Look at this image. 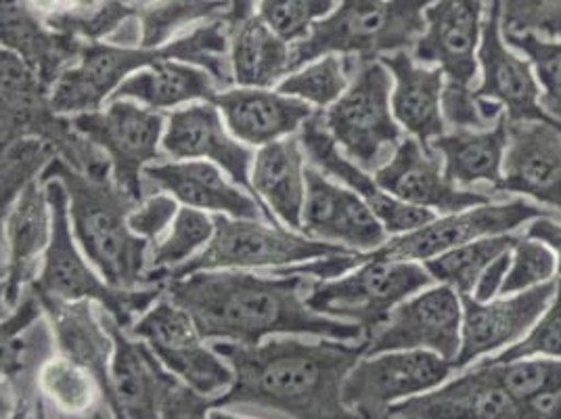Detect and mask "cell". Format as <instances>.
<instances>
[{
    "instance_id": "6da1fadb",
    "label": "cell",
    "mask_w": 561,
    "mask_h": 419,
    "mask_svg": "<svg viewBox=\"0 0 561 419\" xmlns=\"http://www.w3.org/2000/svg\"><path fill=\"white\" fill-rule=\"evenodd\" d=\"M211 349L234 372L233 386L214 398L216 409H256L283 418H356L342 403V386L365 356L367 340L305 342L287 333L252 347L218 340Z\"/></svg>"
},
{
    "instance_id": "7a4b0ae2",
    "label": "cell",
    "mask_w": 561,
    "mask_h": 419,
    "mask_svg": "<svg viewBox=\"0 0 561 419\" xmlns=\"http://www.w3.org/2000/svg\"><path fill=\"white\" fill-rule=\"evenodd\" d=\"M277 278V275H273ZM252 275L241 271H197L168 281L165 296L193 317L204 340L260 344L266 336L300 333L344 342H363L358 324L312 310L306 294L312 278Z\"/></svg>"
},
{
    "instance_id": "3957f363",
    "label": "cell",
    "mask_w": 561,
    "mask_h": 419,
    "mask_svg": "<svg viewBox=\"0 0 561 419\" xmlns=\"http://www.w3.org/2000/svg\"><path fill=\"white\" fill-rule=\"evenodd\" d=\"M231 36L233 25L220 15L164 47L135 48L103 45L96 41L84 43L78 66L64 71L50 87V103L59 114L96 112L128 76L164 59H179L197 66L208 71L218 87L229 89L234 82Z\"/></svg>"
},
{
    "instance_id": "277c9868",
    "label": "cell",
    "mask_w": 561,
    "mask_h": 419,
    "mask_svg": "<svg viewBox=\"0 0 561 419\" xmlns=\"http://www.w3.org/2000/svg\"><path fill=\"white\" fill-rule=\"evenodd\" d=\"M48 179H59L68 189L73 237L105 281L119 290L145 285L149 241L128 225L139 202L119 189L114 177H91L59 156L48 163L41 183Z\"/></svg>"
},
{
    "instance_id": "5b68a950",
    "label": "cell",
    "mask_w": 561,
    "mask_h": 419,
    "mask_svg": "<svg viewBox=\"0 0 561 419\" xmlns=\"http://www.w3.org/2000/svg\"><path fill=\"white\" fill-rule=\"evenodd\" d=\"M434 0H342L310 34L291 47L289 71L323 55L383 57L411 50L425 32V9Z\"/></svg>"
},
{
    "instance_id": "8992f818",
    "label": "cell",
    "mask_w": 561,
    "mask_h": 419,
    "mask_svg": "<svg viewBox=\"0 0 561 419\" xmlns=\"http://www.w3.org/2000/svg\"><path fill=\"white\" fill-rule=\"evenodd\" d=\"M47 189L53 231L50 244L43 257L38 278L27 287L36 294H48L61 301H93L103 306L119 326H133L151 304L165 294L164 283L149 285L147 290H119L101 281L80 257L70 231V197L59 179L43 183Z\"/></svg>"
},
{
    "instance_id": "52a82bcc",
    "label": "cell",
    "mask_w": 561,
    "mask_h": 419,
    "mask_svg": "<svg viewBox=\"0 0 561 419\" xmlns=\"http://www.w3.org/2000/svg\"><path fill=\"white\" fill-rule=\"evenodd\" d=\"M101 321L114 338L112 390L116 418H204L214 409V398L195 393L170 372L145 340H133L103 306Z\"/></svg>"
},
{
    "instance_id": "ba28073f",
    "label": "cell",
    "mask_w": 561,
    "mask_h": 419,
    "mask_svg": "<svg viewBox=\"0 0 561 419\" xmlns=\"http://www.w3.org/2000/svg\"><path fill=\"white\" fill-rule=\"evenodd\" d=\"M61 116L41 76L18 53L2 48V145L24 137L47 140L76 170L110 177V158Z\"/></svg>"
},
{
    "instance_id": "9c48e42d",
    "label": "cell",
    "mask_w": 561,
    "mask_h": 419,
    "mask_svg": "<svg viewBox=\"0 0 561 419\" xmlns=\"http://www.w3.org/2000/svg\"><path fill=\"white\" fill-rule=\"evenodd\" d=\"M432 281L436 280L425 264L369 257L365 252L363 264L346 278L312 281L306 304L321 315L358 324L365 331V340H371L397 304L430 287Z\"/></svg>"
},
{
    "instance_id": "30bf717a",
    "label": "cell",
    "mask_w": 561,
    "mask_h": 419,
    "mask_svg": "<svg viewBox=\"0 0 561 419\" xmlns=\"http://www.w3.org/2000/svg\"><path fill=\"white\" fill-rule=\"evenodd\" d=\"M392 71L381 59L352 55L351 87L331 105L325 124L363 170H379L402 140L392 110Z\"/></svg>"
},
{
    "instance_id": "8fae6325",
    "label": "cell",
    "mask_w": 561,
    "mask_h": 419,
    "mask_svg": "<svg viewBox=\"0 0 561 419\" xmlns=\"http://www.w3.org/2000/svg\"><path fill=\"white\" fill-rule=\"evenodd\" d=\"M214 235L206 248L185 264L168 271L165 281L183 280L197 271L218 269H260L287 267L314 258L348 254L346 246L283 231L277 225L266 227L256 218H233L214 214Z\"/></svg>"
},
{
    "instance_id": "7c38bea8",
    "label": "cell",
    "mask_w": 561,
    "mask_h": 419,
    "mask_svg": "<svg viewBox=\"0 0 561 419\" xmlns=\"http://www.w3.org/2000/svg\"><path fill=\"white\" fill-rule=\"evenodd\" d=\"M450 372L453 361L434 350L379 352L360 359L348 372L342 403L356 418H388L392 405L443 386Z\"/></svg>"
},
{
    "instance_id": "4fadbf2b",
    "label": "cell",
    "mask_w": 561,
    "mask_h": 419,
    "mask_svg": "<svg viewBox=\"0 0 561 419\" xmlns=\"http://www.w3.org/2000/svg\"><path fill=\"white\" fill-rule=\"evenodd\" d=\"M73 128L94 143L112 162V177L135 202H142L145 189L140 172L149 162L164 160L158 145L164 131V116L142 110L135 101L117 99L103 112H84L71 117Z\"/></svg>"
},
{
    "instance_id": "5bb4252c",
    "label": "cell",
    "mask_w": 561,
    "mask_h": 419,
    "mask_svg": "<svg viewBox=\"0 0 561 419\" xmlns=\"http://www.w3.org/2000/svg\"><path fill=\"white\" fill-rule=\"evenodd\" d=\"M540 216H551L549 210L517 197L505 204H482L473 208L453 212L445 218H434L421 229L398 235L386 241L369 257L392 258V260H430L453 248L491 235L514 234L522 225L533 223Z\"/></svg>"
},
{
    "instance_id": "9a60e30c",
    "label": "cell",
    "mask_w": 561,
    "mask_h": 419,
    "mask_svg": "<svg viewBox=\"0 0 561 419\" xmlns=\"http://www.w3.org/2000/svg\"><path fill=\"white\" fill-rule=\"evenodd\" d=\"M463 303L461 294L440 283L411 301L398 304L388 321L367 340L365 356L390 350H434L455 361L461 350Z\"/></svg>"
},
{
    "instance_id": "2e32d148",
    "label": "cell",
    "mask_w": 561,
    "mask_h": 419,
    "mask_svg": "<svg viewBox=\"0 0 561 419\" xmlns=\"http://www.w3.org/2000/svg\"><path fill=\"white\" fill-rule=\"evenodd\" d=\"M556 292L558 281L553 280L526 292L492 298L489 303H480L471 294H461L463 326L461 350L453 361L455 370H466L482 356L519 342L537 324Z\"/></svg>"
},
{
    "instance_id": "e0dca14e",
    "label": "cell",
    "mask_w": 561,
    "mask_h": 419,
    "mask_svg": "<svg viewBox=\"0 0 561 419\" xmlns=\"http://www.w3.org/2000/svg\"><path fill=\"white\" fill-rule=\"evenodd\" d=\"M388 418L530 419V411L503 386L492 365L476 361L469 372L445 386L392 405Z\"/></svg>"
},
{
    "instance_id": "ac0fdd59",
    "label": "cell",
    "mask_w": 561,
    "mask_h": 419,
    "mask_svg": "<svg viewBox=\"0 0 561 419\" xmlns=\"http://www.w3.org/2000/svg\"><path fill=\"white\" fill-rule=\"evenodd\" d=\"M482 82L473 93L478 99L499 101L512 122H549L556 124L540 105V84L530 61L517 57L505 45L501 24V0H489L482 41L478 47Z\"/></svg>"
},
{
    "instance_id": "d6986e66",
    "label": "cell",
    "mask_w": 561,
    "mask_h": 419,
    "mask_svg": "<svg viewBox=\"0 0 561 419\" xmlns=\"http://www.w3.org/2000/svg\"><path fill=\"white\" fill-rule=\"evenodd\" d=\"M2 306L15 308L38 278V258L45 257L53 216L47 189L41 181L25 186L13 206L2 214Z\"/></svg>"
},
{
    "instance_id": "ffe728a7",
    "label": "cell",
    "mask_w": 561,
    "mask_h": 419,
    "mask_svg": "<svg viewBox=\"0 0 561 419\" xmlns=\"http://www.w3.org/2000/svg\"><path fill=\"white\" fill-rule=\"evenodd\" d=\"M375 181L402 202L445 214L492 202L484 191L459 189L450 183L445 177L443 158L434 149H425L415 137L400 140L392 158L375 172Z\"/></svg>"
},
{
    "instance_id": "44dd1931",
    "label": "cell",
    "mask_w": 561,
    "mask_h": 419,
    "mask_svg": "<svg viewBox=\"0 0 561 419\" xmlns=\"http://www.w3.org/2000/svg\"><path fill=\"white\" fill-rule=\"evenodd\" d=\"M302 231L358 252H374L386 244L388 235L374 210L358 193L333 185L314 163L306 166Z\"/></svg>"
},
{
    "instance_id": "7402d4cb",
    "label": "cell",
    "mask_w": 561,
    "mask_h": 419,
    "mask_svg": "<svg viewBox=\"0 0 561 419\" xmlns=\"http://www.w3.org/2000/svg\"><path fill=\"white\" fill-rule=\"evenodd\" d=\"M302 147L310 163H314L323 174H329L344 185L358 193L367 206L374 210L375 216L381 220L388 234L402 235L421 229L423 225L432 223L436 214L430 208L413 206L402 202L388 191L377 185L374 177L367 174L358 163H352L337 151V140L329 133L323 112H314L302 124Z\"/></svg>"
},
{
    "instance_id": "603a6c76",
    "label": "cell",
    "mask_w": 561,
    "mask_h": 419,
    "mask_svg": "<svg viewBox=\"0 0 561 419\" xmlns=\"http://www.w3.org/2000/svg\"><path fill=\"white\" fill-rule=\"evenodd\" d=\"M494 193H519L561 214V128L549 122H512L503 181Z\"/></svg>"
},
{
    "instance_id": "cb8c5ba5",
    "label": "cell",
    "mask_w": 561,
    "mask_h": 419,
    "mask_svg": "<svg viewBox=\"0 0 561 419\" xmlns=\"http://www.w3.org/2000/svg\"><path fill=\"white\" fill-rule=\"evenodd\" d=\"M482 24V0H434L425 9V32L415 45V59L438 64L448 80L471 84L478 73Z\"/></svg>"
},
{
    "instance_id": "d4e9b609",
    "label": "cell",
    "mask_w": 561,
    "mask_h": 419,
    "mask_svg": "<svg viewBox=\"0 0 561 419\" xmlns=\"http://www.w3.org/2000/svg\"><path fill=\"white\" fill-rule=\"evenodd\" d=\"M162 147L176 160H211L233 179V183L250 193L254 191L250 163L256 156L229 137L211 101L170 114Z\"/></svg>"
},
{
    "instance_id": "484cf974",
    "label": "cell",
    "mask_w": 561,
    "mask_h": 419,
    "mask_svg": "<svg viewBox=\"0 0 561 419\" xmlns=\"http://www.w3.org/2000/svg\"><path fill=\"white\" fill-rule=\"evenodd\" d=\"M145 181L162 189L183 202L185 206L197 210H210L214 214H229L233 218H260L273 220V212L262 202L241 191L239 186L227 183L218 163L168 162L147 163L142 168Z\"/></svg>"
},
{
    "instance_id": "4316f807",
    "label": "cell",
    "mask_w": 561,
    "mask_h": 419,
    "mask_svg": "<svg viewBox=\"0 0 561 419\" xmlns=\"http://www.w3.org/2000/svg\"><path fill=\"white\" fill-rule=\"evenodd\" d=\"M36 294V292H34ZM47 315L50 331L59 354L84 365L96 375L103 386L105 398L114 411V390H112V359L114 338L103 326L101 315L94 313L93 301H61L48 294H36ZM116 418V411H114Z\"/></svg>"
},
{
    "instance_id": "83f0119b",
    "label": "cell",
    "mask_w": 561,
    "mask_h": 419,
    "mask_svg": "<svg viewBox=\"0 0 561 419\" xmlns=\"http://www.w3.org/2000/svg\"><path fill=\"white\" fill-rule=\"evenodd\" d=\"M211 103L222 110L234 139L250 145L291 137L314 114L305 99L250 87L216 94Z\"/></svg>"
},
{
    "instance_id": "f1b7e54d",
    "label": "cell",
    "mask_w": 561,
    "mask_h": 419,
    "mask_svg": "<svg viewBox=\"0 0 561 419\" xmlns=\"http://www.w3.org/2000/svg\"><path fill=\"white\" fill-rule=\"evenodd\" d=\"M381 61L392 71L397 89L392 93V112L400 126H404L425 149H432V140L445 135L443 116L445 70L420 68L409 50L383 55Z\"/></svg>"
},
{
    "instance_id": "f546056e",
    "label": "cell",
    "mask_w": 561,
    "mask_h": 419,
    "mask_svg": "<svg viewBox=\"0 0 561 419\" xmlns=\"http://www.w3.org/2000/svg\"><path fill=\"white\" fill-rule=\"evenodd\" d=\"M2 48L18 53L50 89L73 61H80L84 43L53 32L22 0H2Z\"/></svg>"
},
{
    "instance_id": "4dcf8cb0",
    "label": "cell",
    "mask_w": 561,
    "mask_h": 419,
    "mask_svg": "<svg viewBox=\"0 0 561 419\" xmlns=\"http://www.w3.org/2000/svg\"><path fill=\"white\" fill-rule=\"evenodd\" d=\"M510 145V117H499L489 128H455L450 135L432 140V149L443 158L445 177L455 185H499Z\"/></svg>"
},
{
    "instance_id": "1f68e13d",
    "label": "cell",
    "mask_w": 561,
    "mask_h": 419,
    "mask_svg": "<svg viewBox=\"0 0 561 419\" xmlns=\"http://www.w3.org/2000/svg\"><path fill=\"white\" fill-rule=\"evenodd\" d=\"M252 185L260 200L291 229H302L306 204L305 147L300 137L262 145L254 158Z\"/></svg>"
},
{
    "instance_id": "d6a6232c",
    "label": "cell",
    "mask_w": 561,
    "mask_h": 419,
    "mask_svg": "<svg viewBox=\"0 0 561 419\" xmlns=\"http://www.w3.org/2000/svg\"><path fill=\"white\" fill-rule=\"evenodd\" d=\"M210 73L179 59H164L151 68L128 76L107 103L135 99L151 110H168L188 101H211L216 87Z\"/></svg>"
},
{
    "instance_id": "836d02e7",
    "label": "cell",
    "mask_w": 561,
    "mask_h": 419,
    "mask_svg": "<svg viewBox=\"0 0 561 419\" xmlns=\"http://www.w3.org/2000/svg\"><path fill=\"white\" fill-rule=\"evenodd\" d=\"M231 64L239 87L268 89L291 73V48L260 15H250L233 25Z\"/></svg>"
},
{
    "instance_id": "e575fe53",
    "label": "cell",
    "mask_w": 561,
    "mask_h": 419,
    "mask_svg": "<svg viewBox=\"0 0 561 419\" xmlns=\"http://www.w3.org/2000/svg\"><path fill=\"white\" fill-rule=\"evenodd\" d=\"M25 9L53 32L80 41L112 36L126 20L137 15L126 0H22Z\"/></svg>"
},
{
    "instance_id": "d590c367",
    "label": "cell",
    "mask_w": 561,
    "mask_h": 419,
    "mask_svg": "<svg viewBox=\"0 0 561 419\" xmlns=\"http://www.w3.org/2000/svg\"><path fill=\"white\" fill-rule=\"evenodd\" d=\"M38 388L50 411H59V416H114L96 375L64 354L50 356L43 365Z\"/></svg>"
},
{
    "instance_id": "8d00e7d4",
    "label": "cell",
    "mask_w": 561,
    "mask_h": 419,
    "mask_svg": "<svg viewBox=\"0 0 561 419\" xmlns=\"http://www.w3.org/2000/svg\"><path fill=\"white\" fill-rule=\"evenodd\" d=\"M519 235L503 234L480 237L476 241L453 248L438 257L425 260L432 278L455 287L459 294H473V287L492 260L514 250Z\"/></svg>"
},
{
    "instance_id": "74e56055",
    "label": "cell",
    "mask_w": 561,
    "mask_h": 419,
    "mask_svg": "<svg viewBox=\"0 0 561 419\" xmlns=\"http://www.w3.org/2000/svg\"><path fill=\"white\" fill-rule=\"evenodd\" d=\"M214 235V220L202 210L179 208L176 218L172 220V229L164 239L156 241L147 260L145 285L164 283L165 273L185 264L197 254V250L206 248Z\"/></svg>"
},
{
    "instance_id": "f35d334b",
    "label": "cell",
    "mask_w": 561,
    "mask_h": 419,
    "mask_svg": "<svg viewBox=\"0 0 561 419\" xmlns=\"http://www.w3.org/2000/svg\"><path fill=\"white\" fill-rule=\"evenodd\" d=\"M231 7L233 0H153L137 7L140 47H164L181 27L227 15Z\"/></svg>"
},
{
    "instance_id": "ab89813d",
    "label": "cell",
    "mask_w": 561,
    "mask_h": 419,
    "mask_svg": "<svg viewBox=\"0 0 561 419\" xmlns=\"http://www.w3.org/2000/svg\"><path fill=\"white\" fill-rule=\"evenodd\" d=\"M160 361L174 375L199 395L218 398L225 395L234 382L233 367L214 349H206L202 342L181 349L153 350Z\"/></svg>"
},
{
    "instance_id": "60d3db41",
    "label": "cell",
    "mask_w": 561,
    "mask_h": 419,
    "mask_svg": "<svg viewBox=\"0 0 561 419\" xmlns=\"http://www.w3.org/2000/svg\"><path fill=\"white\" fill-rule=\"evenodd\" d=\"M352 55L337 57L335 53L314 59L294 71L279 84V93L305 99L317 107L333 105L351 82Z\"/></svg>"
},
{
    "instance_id": "b9f144b4",
    "label": "cell",
    "mask_w": 561,
    "mask_h": 419,
    "mask_svg": "<svg viewBox=\"0 0 561 419\" xmlns=\"http://www.w3.org/2000/svg\"><path fill=\"white\" fill-rule=\"evenodd\" d=\"M128 333L145 340L153 350L181 349L204 340L193 317L181 304L165 298V294L128 327Z\"/></svg>"
},
{
    "instance_id": "7bdbcfd3",
    "label": "cell",
    "mask_w": 561,
    "mask_h": 419,
    "mask_svg": "<svg viewBox=\"0 0 561 419\" xmlns=\"http://www.w3.org/2000/svg\"><path fill=\"white\" fill-rule=\"evenodd\" d=\"M55 158L57 151L47 140L24 137L2 145V214L13 206L25 186L43 177Z\"/></svg>"
},
{
    "instance_id": "ee69618b",
    "label": "cell",
    "mask_w": 561,
    "mask_h": 419,
    "mask_svg": "<svg viewBox=\"0 0 561 419\" xmlns=\"http://www.w3.org/2000/svg\"><path fill=\"white\" fill-rule=\"evenodd\" d=\"M484 363L492 365L503 386L524 405L538 396L561 393V359L556 356H528L507 363H494L486 359Z\"/></svg>"
},
{
    "instance_id": "f6af8a7d",
    "label": "cell",
    "mask_w": 561,
    "mask_h": 419,
    "mask_svg": "<svg viewBox=\"0 0 561 419\" xmlns=\"http://www.w3.org/2000/svg\"><path fill=\"white\" fill-rule=\"evenodd\" d=\"M505 43L530 59L540 84V105L561 128V43L537 34L505 36Z\"/></svg>"
},
{
    "instance_id": "bcb514c9",
    "label": "cell",
    "mask_w": 561,
    "mask_h": 419,
    "mask_svg": "<svg viewBox=\"0 0 561 419\" xmlns=\"http://www.w3.org/2000/svg\"><path fill=\"white\" fill-rule=\"evenodd\" d=\"M558 275V257L556 252L540 239L530 235L519 237L512 250V264L503 283L501 296H510L517 292L533 290Z\"/></svg>"
},
{
    "instance_id": "7dc6e473",
    "label": "cell",
    "mask_w": 561,
    "mask_h": 419,
    "mask_svg": "<svg viewBox=\"0 0 561 419\" xmlns=\"http://www.w3.org/2000/svg\"><path fill=\"white\" fill-rule=\"evenodd\" d=\"M335 0H260V18L283 41L298 43L312 25L328 18Z\"/></svg>"
},
{
    "instance_id": "c3c4849f",
    "label": "cell",
    "mask_w": 561,
    "mask_h": 419,
    "mask_svg": "<svg viewBox=\"0 0 561 419\" xmlns=\"http://www.w3.org/2000/svg\"><path fill=\"white\" fill-rule=\"evenodd\" d=\"M501 24L505 36L561 41V0H501Z\"/></svg>"
},
{
    "instance_id": "681fc988",
    "label": "cell",
    "mask_w": 561,
    "mask_h": 419,
    "mask_svg": "<svg viewBox=\"0 0 561 419\" xmlns=\"http://www.w3.org/2000/svg\"><path fill=\"white\" fill-rule=\"evenodd\" d=\"M528 356H556L561 359V280H558V292L553 301L545 308L533 329L512 347L501 350L489 361L507 363L515 359Z\"/></svg>"
},
{
    "instance_id": "f907efd6",
    "label": "cell",
    "mask_w": 561,
    "mask_h": 419,
    "mask_svg": "<svg viewBox=\"0 0 561 419\" xmlns=\"http://www.w3.org/2000/svg\"><path fill=\"white\" fill-rule=\"evenodd\" d=\"M443 116L446 124L455 128H471L482 131L492 126L486 117L482 116L480 99L469 89V84H459L448 80L443 93Z\"/></svg>"
},
{
    "instance_id": "816d5d0a",
    "label": "cell",
    "mask_w": 561,
    "mask_h": 419,
    "mask_svg": "<svg viewBox=\"0 0 561 419\" xmlns=\"http://www.w3.org/2000/svg\"><path fill=\"white\" fill-rule=\"evenodd\" d=\"M176 214H179L176 197L153 195L145 204H140L135 212H130L128 225L142 239L158 241L160 235L168 229V225L176 218Z\"/></svg>"
},
{
    "instance_id": "f5cc1de1",
    "label": "cell",
    "mask_w": 561,
    "mask_h": 419,
    "mask_svg": "<svg viewBox=\"0 0 561 419\" xmlns=\"http://www.w3.org/2000/svg\"><path fill=\"white\" fill-rule=\"evenodd\" d=\"M510 264H512V250L501 254L496 260H492L489 269L482 273V278L478 280L476 287H473V298L480 301V303H489L492 298H496L503 290Z\"/></svg>"
},
{
    "instance_id": "db71d44e",
    "label": "cell",
    "mask_w": 561,
    "mask_h": 419,
    "mask_svg": "<svg viewBox=\"0 0 561 419\" xmlns=\"http://www.w3.org/2000/svg\"><path fill=\"white\" fill-rule=\"evenodd\" d=\"M535 239L545 241L558 257V273L561 275V223L553 220V216H540L537 220H533V225L528 227V234Z\"/></svg>"
},
{
    "instance_id": "11a10c76",
    "label": "cell",
    "mask_w": 561,
    "mask_h": 419,
    "mask_svg": "<svg viewBox=\"0 0 561 419\" xmlns=\"http://www.w3.org/2000/svg\"><path fill=\"white\" fill-rule=\"evenodd\" d=\"M126 2H130V0H126Z\"/></svg>"
}]
</instances>
